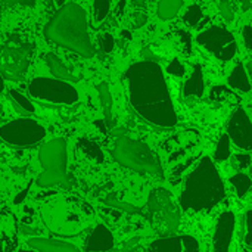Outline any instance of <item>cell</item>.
<instances>
[{"label":"cell","mask_w":252,"mask_h":252,"mask_svg":"<svg viewBox=\"0 0 252 252\" xmlns=\"http://www.w3.org/2000/svg\"><path fill=\"white\" fill-rule=\"evenodd\" d=\"M126 78L130 102L136 112L158 127H174L177 114L170 97L162 68L157 62L142 61L131 65Z\"/></svg>","instance_id":"cell-1"},{"label":"cell","mask_w":252,"mask_h":252,"mask_svg":"<svg viewBox=\"0 0 252 252\" xmlns=\"http://www.w3.org/2000/svg\"><path fill=\"white\" fill-rule=\"evenodd\" d=\"M224 196V183L214 161L210 157H204L193 171L189 173L179 202L183 211L201 213L220 204Z\"/></svg>","instance_id":"cell-2"},{"label":"cell","mask_w":252,"mask_h":252,"mask_svg":"<svg viewBox=\"0 0 252 252\" xmlns=\"http://www.w3.org/2000/svg\"><path fill=\"white\" fill-rule=\"evenodd\" d=\"M41 219L46 227L59 236L81 233L94 219V211L78 195H55L41 207Z\"/></svg>","instance_id":"cell-3"},{"label":"cell","mask_w":252,"mask_h":252,"mask_svg":"<svg viewBox=\"0 0 252 252\" xmlns=\"http://www.w3.org/2000/svg\"><path fill=\"white\" fill-rule=\"evenodd\" d=\"M44 35L49 41L68 47L86 58L94 55L87 34V18L84 9L77 3H63L47 22Z\"/></svg>","instance_id":"cell-4"},{"label":"cell","mask_w":252,"mask_h":252,"mask_svg":"<svg viewBox=\"0 0 252 252\" xmlns=\"http://www.w3.org/2000/svg\"><path fill=\"white\" fill-rule=\"evenodd\" d=\"M114 158L118 164L142 174H152L162 177V165L152 149L139 140L130 137H118L114 146Z\"/></svg>","instance_id":"cell-5"},{"label":"cell","mask_w":252,"mask_h":252,"mask_svg":"<svg viewBox=\"0 0 252 252\" xmlns=\"http://www.w3.org/2000/svg\"><path fill=\"white\" fill-rule=\"evenodd\" d=\"M38 159L43 167L41 174L37 177V185L40 188H52L68 183V154L65 139L58 137L44 143L40 148Z\"/></svg>","instance_id":"cell-6"},{"label":"cell","mask_w":252,"mask_h":252,"mask_svg":"<svg viewBox=\"0 0 252 252\" xmlns=\"http://www.w3.org/2000/svg\"><path fill=\"white\" fill-rule=\"evenodd\" d=\"M148 216L152 229L159 236H170L179 229L180 207L171 192L164 188H157L149 193Z\"/></svg>","instance_id":"cell-7"},{"label":"cell","mask_w":252,"mask_h":252,"mask_svg":"<svg viewBox=\"0 0 252 252\" xmlns=\"http://www.w3.org/2000/svg\"><path fill=\"white\" fill-rule=\"evenodd\" d=\"M44 127L31 118L13 120L0 127V139L10 146H32L40 143L44 139Z\"/></svg>","instance_id":"cell-8"},{"label":"cell","mask_w":252,"mask_h":252,"mask_svg":"<svg viewBox=\"0 0 252 252\" xmlns=\"http://www.w3.org/2000/svg\"><path fill=\"white\" fill-rule=\"evenodd\" d=\"M28 92L32 97L40 100H47L53 103L72 105L78 100V92L69 83L63 80H55L47 77L34 78L30 83Z\"/></svg>","instance_id":"cell-9"},{"label":"cell","mask_w":252,"mask_h":252,"mask_svg":"<svg viewBox=\"0 0 252 252\" xmlns=\"http://www.w3.org/2000/svg\"><path fill=\"white\" fill-rule=\"evenodd\" d=\"M196 41L220 61H230L238 52V44L233 34L221 27H210L208 30L201 31Z\"/></svg>","instance_id":"cell-10"},{"label":"cell","mask_w":252,"mask_h":252,"mask_svg":"<svg viewBox=\"0 0 252 252\" xmlns=\"http://www.w3.org/2000/svg\"><path fill=\"white\" fill-rule=\"evenodd\" d=\"M30 58L31 47L28 44L0 47V74L9 80L21 78L30 66Z\"/></svg>","instance_id":"cell-11"},{"label":"cell","mask_w":252,"mask_h":252,"mask_svg":"<svg viewBox=\"0 0 252 252\" xmlns=\"http://www.w3.org/2000/svg\"><path fill=\"white\" fill-rule=\"evenodd\" d=\"M196 145H198V136L195 133H186L183 146L182 143H177L176 146L168 143V146H165L167 162H168L170 173L173 176H182L195 162L198 157Z\"/></svg>","instance_id":"cell-12"},{"label":"cell","mask_w":252,"mask_h":252,"mask_svg":"<svg viewBox=\"0 0 252 252\" xmlns=\"http://www.w3.org/2000/svg\"><path fill=\"white\" fill-rule=\"evenodd\" d=\"M238 148L244 151H251L252 148V126L248 114L244 108H236L232 114L229 124H227V133H226Z\"/></svg>","instance_id":"cell-13"},{"label":"cell","mask_w":252,"mask_h":252,"mask_svg":"<svg viewBox=\"0 0 252 252\" xmlns=\"http://www.w3.org/2000/svg\"><path fill=\"white\" fill-rule=\"evenodd\" d=\"M148 252H201V247L196 238L190 235H170L155 239L149 245Z\"/></svg>","instance_id":"cell-14"},{"label":"cell","mask_w":252,"mask_h":252,"mask_svg":"<svg viewBox=\"0 0 252 252\" xmlns=\"http://www.w3.org/2000/svg\"><path fill=\"white\" fill-rule=\"evenodd\" d=\"M18 220L10 208L0 210V252H13L18 245Z\"/></svg>","instance_id":"cell-15"},{"label":"cell","mask_w":252,"mask_h":252,"mask_svg":"<svg viewBox=\"0 0 252 252\" xmlns=\"http://www.w3.org/2000/svg\"><path fill=\"white\" fill-rule=\"evenodd\" d=\"M235 224H236V219L232 211H224L220 214L213 238L214 242L213 252H229L235 233Z\"/></svg>","instance_id":"cell-16"},{"label":"cell","mask_w":252,"mask_h":252,"mask_svg":"<svg viewBox=\"0 0 252 252\" xmlns=\"http://www.w3.org/2000/svg\"><path fill=\"white\" fill-rule=\"evenodd\" d=\"M114 242L111 230L105 224H97L84 245V252H108L114 248Z\"/></svg>","instance_id":"cell-17"},{"label":"cell","mask_w":252,"mask_h":252,"mask_svg":"<svg viewBox=\"0 0 252 252\" xmlns=\"http://www.w3.org/2000/svg\"><path fill=\"white\" fill-rule=\"evenodd\" d=\"M28 245L41 252H81L77 247L53 238H31L28 239Z\"/></svg>","instance_id":"cell-18"},{"label":"cell","mask_w":252,"mask_h":252,"mask_svg":"<svg viewBox=\"0 0 252 252\" xmlns=\"http://www.w3.org/2000/svg\"><path fill=\"white\" fill-rule=\"evenodd\" d=\"M205 92V84H204V77H202V69L201 65H195L192 75L189 77V80L185 83L183 87V93L186 97L189 96H196L201 97Z\"/></svg>","instance_id":"cell-19"},{"label":"cell","mask_w":252,"mask_h":252,"mask_svg":"<svg viewBox=\"0 0 252 252\" xmlns=\"http://www.w3.org/2000/svg\"><path fill=\"white\" fill-rule=\"evenodd\" d=\"M227 83L230 87L241 90V92H250L251 90V83H250V77H248V71L245 69L244 63H238L232 74L227 78Z\"/></svg>","instance_id":"cell-20"},{"label":"cell","mask_w":252,"mask_h":252,"mask_svg":"<svg viewBox=\"0 0 252 252\" xmlns=\"http://www.w3.org/2000/svg\"><path fill=\"white\" fill-rule=\"evenodd\" d=\"M46 63L47 66L50 68V71L53 72V75H56L58 78H62V80H69V81H75V80H80V75H72L69 72V69L62 63V61L53 55V53H47L46 55Z\"/></svg>","instance_id":"cell-21"},{"label":"cell","mask_w":252,"mask_h":252,"mask_svg":"<svg viewBox=\"0 0 252 252\" xmlns=\"http://www.w3.org/2000/svg\"><path fill=\"white\" fill-rule=\"evenodd\" d=\"M77 148L87 159H90L96 164H102L105 159V155H103L102 149L99 148V145H96L94 142H92L89 139H80Z\"/></svg>","instance_id":"cell-22"},{"label":"cell","mask_w":252,"mask_h":252,"mask_svg":"<svg viewBox=\"0 0 252 252\" xmlns=\"http://www.w3.org/2000/svg\"><path fill=\"white\" fill-rule=\"evenodd\" d=\"M182 6H183V0H159L158 16L164 21L171 19L179 13Z\"/></svg>","instance_id":"cell-23"},{"label":"cell","mask_w":252,"mask_h":252,"mask_svg":"<svg viewBox=\"0 0 252 252\" xmlns=\"http://www.w3.org/2000/svg\"><path fill=\"white\" fill-rule=\"evenodd\" d=\"M9 96H10V99H12L15 108H16L21 114H25V115L34 114V111H35V109H34V105H32L31 100H30L28 97H25L21 92H18V90H15V89H10V90H9Z\"/></svg>","instance_id":"cell-24"},{"label":"cell","mask_w":252,"mask_h":252,"mask_svg":"<svg viewBox=\"0 0 252 252\" xmlns=\"http://www.w3.org/2000/svg\"><path fill=\"white\" fill-rule=\"evenodd\" d=\"M230 183H232V186L235 188L236 195H238L239 198H245L247 193H248L250 189H251V179H250V176L245 174V173H238V174L232 176V177H230Z\"/></svg>","instance_id":"cell-25"},{"label":"cell","mask_w":252,"mask_h":252,"mask_svg":"<svg viewBox=\"0 0 252 252\" xmlns=\"http://www.w3.org/2000/svg\"><path fill=\"white\" fill-rule=\"evenodd\" d=\"M97 90H99V96H100V100H102V105H103L105 118L109 123L111 118H112V97H111V93H109V87H108L106 83H100Z\"/></svg>","instance_id":"cell-26"},{"label":"cell","mask_w":252,"mask_h":252,"mask_svg":"<svg viewBox=\"0 0 252 252\" xmlns=\"http://www.w3.org/2000/svg\"><path fill=\"white\" fill-rule=\"evenodd\" d=\"M230 157V139L227 134H221L216 152H214V158L217 159V162H223Z\"/></svg>","instance_id":"cell-27"},{"label":"cell","mask_w":252,"mask_h":252,"mask_svg":"<svg viewBox=\"0 0 252 252\" xmlns=\"http://www.w3.org/2000/svg\"><path fill=\"white\" fill-rule=\"evenodd\" d=\"M109 7H111L109 0H94L93 1V19L96 24L102 22L108 16Z\"/></svg>","instance_id":"cell-28"},{"label":"cell","mask_w":252,"mask_h":252,"mask_svg":"<svg viewBox=\"0 0 252 252\" xmlns=\"http://www.w3.org/2000/svg\"><path fill=\"white\" fill-rule=\"evenodd\" d=\"M201 19H202V9L198 4H192L183 16L185 24L189 27H196Z\"/></svg>","instance_id":"cell-29"},{"label":"cell","mask_w":252,"mask_h":252,"mask_svg":"<svg viewBox=\"0 0 252 252\" xmlns=\"http://www.w3.org/2000/svg\"><path fill=\"white\" fill-rule=\"evenodd\" d=\"M211 97L214 100H239V97L224 86H217L211 90Z\"/></svg>","instance_id":"cell-30"},{"label":"cell","mask_w":252,"mask_h":252,"mask_svg":"<svg viewBox=\"0 0 252 252\" xmlns=\"http://www.w3.org/2000/svg\"><path fill=\"white\" fill-rule=\"evenodd\" d=\"M167 71L171 74V75H176V77H183L185 75V66L182 65V62L176 58L173 59L168 66H167Z\"/></svg>","instance_id":"cell-31"},{"label":"cell","mask_w":252,"mask_h":252,"mask_svg":"<svg viewBox=\"0 0 252 252\" xmlns=\"http://www.w3.org/2000/svg\"><path fill=\"white\" fill-rule=\"evenodd\" d=\"M100 46H102V50L106 52V53H111L114 50V46H115V41H114V37L108 32L102 34L100 35Z\"/></svg>","instance_id":"cell-32"},{"label":"cell","mask_w":252,"mask_h":252,"mask_svg":"<svg viewBox=\"0 0 252 252\" xmlns=\"http://www.w3.org/2000/svg\"><path fill=\"white\" fill-rule=\"evenodd\" d=\"M106 202L111 205V207H115V208H120V210H124V211H128V213H136L137 211V208H134L133 205H130V204H121L120 201H117L114 196H109L108 199H106Z\"/></svg>","instance_id":"cell-33"},{"label":"cell","mask_w":252,"mask_h":252,"mask_svg":"<svg viewBox=\"0 0 252 252\" xmlns=\"http://www.w3.org/2000/svg\"><path fill=\"white\" fill-rule=\"evenodd\" d=\"M251 164V157L248 154H241V155H235V165L241 170L248 168Z\"/></svg>","instance_id":"cell-34"},{"label":"cell","mask_w":252,"mask_h":252,"mask_svg":"<svg viewBox=\"0 0 252 252\" xmlns=\"http://www.w3.org/2000/svg\"><path fill=\"white\" fill-rule=\"evenodd\" d=\"M251 217H252V211H248L247 213V217H245V238H244V242L247 245V248L250 250L251 247V242H250V233H251Z\"/></svg>","instance_id":"cell-35"},{"label":"cell","mask_w":252,"mask_h":252,"mask_svg":"<svg viewBox=\"0 0 252 252\" xmlns=\"http://www.w3.org/2000/svg\"><path fill=\"white\" fill-rule=\"evenodd\" d=\"M244 41H245V46L248 50L252 49V27L251 25H245L244 27Z\"/></svg>","instance_id":"cell-36"},{"label":"cell","mask_w":252,"mask_h":252,"mask_svg":"<svg viewBox=\"0 0 252 252\" xmlns=\"http://www.w3.org/2000/svg\"><path fill=\"white\" fill-rule=\"evenodd\" d=\"M220 10H221V15L224 16V19H227V21H232L233 19V12H232V7H230L229 3H226V1L221 3Z\"/></svg>","instance_id":"cell-37"},{"label":"cell","mask_w":252,"mask_h":252,"mask_svg":"<svg viewBox=\"0 0 252 252\" xmlns=\"http://www.w3.org/2000/svg\"><path fill=\"white\" fill-rule=\"evenodd\" d=\"M3 3L6 6H16V4H22V6H34L35 0H3Z\"/></svg>","instance_id":"cell-38"},{"label":"cell","mask_w":252,"mask_h":252,"mask_svg":"<svg viewBox=\"0 0 252 252\" xmlns=\"http://www.w3.org/2000/svg\"><path fill=\"white\" fill-rule=\"evenodd\" d=\"M124 7H126V0H120V3H118V6H117V9H115L117 16H120V15L123 13Z\"/></svg>","instance_id":"cell-39"},{"label":"cell","mask_w":252,"mask_h":252,"mask_svg":"<svg viewBox=\"0 0 252 252\" xmlns=\"http://www.w3.org/2000/svg\"><path fill=\"white\" fill-rule=\"evenodd\" d=\"M146 22V16L145 15H136V27H142Z\"/></svg>","instance_id":"cell-40"},{"label":"cell","mask_w":252,"mask_h":252,"mask_svg":"<svg viewBox=\"0 0 252 252\" xmlns=\"http://www.w3.org/2000/svg\"><path fill=\"white\" fill-rule=\"evenodd\" d=\"M94 124L100 128V131H103V133L106 131V126H105L103 120H96V121H94Z\"/></svg>","instance_id":"cell-41"},{"label":"cell","mask_w":252,"mask_h":252,"mask_svg":"<svg viewBox=\"0 0 252 252\" xmlns=\"http://www.w3.org/2000/svg\"><path fill=\"white\" fill-rule=\"evenodd\" d=\"M27 192H28V188H27L25 190H22V192L19 193V198H15V204H19V202H21V201H22V199L25 198V193H27Z\"/></svg>","instance_id":"cell-42"},{"label":"cell","mask_w":252,"mask_h":252,"mask_svg":"<svg viewBox=\"0 0 252 252\" xmlns=\"http://www.w3.org/2000/svg\"><path fill=\"white\" fill-rule=\"evenodd\" d=\"M121 37H123V38H126V40H130V38H131L130 31H126V30H124V31H121Z\"/></svg>","instance_id":"cell-43"},{"label":"cell","mask_w":252,"mask_h":252,"mask_svg":"<svg viewBox=\"0 0 252 252\" xmlns=\"http://www.w3.org/2000/svg\"><path fill=\"white\" fill-rule=\"evenodd\" d=\"M4 90V81H3V77H1V74H0V93Z\"/></svg>","instance_id":"cell-44"},{"label":"cell","mask_w":252,"mask_h":252,"mask_svg":"<svg viewBox=\"0 0 252 252\" xmlns=\"http://www.w3.org/2000/svg\"><path fill=\"white\" fill-rule=\"evenodd\" d=\"M55 3H56V6L59 7V6H62V4L65 3V0H55Z\"/></svg>","instance_id":"cell-45"},{"label":"cell","mask_w":252,"mask_h":252,"mask_svg":"<svg viewBox=\"0 0 252 252\" xmlns=\"http://www.w3.org/2000/svg\"><path fill=\"white\" fill-rule=\"evenodd\" d=\"M134 4H140V6H145L146 3H145V1H142V0H134Z\"/></svg>","instance_id":"cell-46"},{"label":"cell","mask_w":252,"mask_h":252,"mask_svg":"<svg viewBox=\"0 0 252 252\" xmlns=\"http://www.w3.org/2000/svg\"><path fill=\"white\" fill-rule=\"evenodd\" d=\"M18 252H32V251H27V250H19Z\"/></svg>","instance_id":"cell-47"}]
</instances>
